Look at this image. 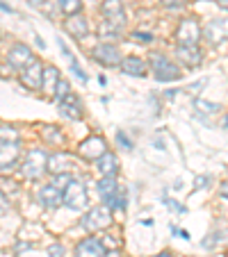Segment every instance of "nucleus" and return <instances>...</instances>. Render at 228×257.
I'll return each instance as SVG.
<instances>
[{"mask_svg":"<svg viewBox=\"0 0 228 257\" xmlns=\"http://www.w3.org/2000/svg\"><path fill=\"white\" fill-rule=\"evenodd\" d=\"M41 71H44V66H41L39 62H32L28 68H23L21 82H23L28 89H39L41 87Z\"/></svg>","mask_w":228,"mask_h":257,"instance_id":"f3484780","label":"nucleus"},{"mask_svg":"<svg viewBox=\"0 0 228 257\" xmlns=\"http://www.w3.org/2000/svg\"><path fill=\"white\" fill-rule=\"evenodd\" d=\"M119 187V182H117V178H103L101 182H98V194H101V198L105 200L107 196L112 194V191Z\"/></svg>","mask_w":228,"mask_h":257,"instance_id":"5701e85b","label":"nucleus"},{"mask_svg":"<svg viewBox=\"0 0 228 257\" xmlns=\"http://www.w3.org/2000/svg\"><path fill=\"white\" fill-rule=\"evenodd\" d=\"M21 155L19 144H12V141H0V171H7L16 164Z\"/></svg>","mask_w":228,"mask_h":257,"instance_id":"2eb2a0df","label":"nucleus"},{"mask_svg":"<svg viewBox=\"0 0 228 257\" xmlns=\"http://www.w3.org/2000/svg\"><path fill=\"white\" fill-rule=\"evenodd\" d=\"M150 68H153V75L160 82H174V80H180V68L171 62L165 55H150Z\"/></svg>","mask_w":228,"mask_h":257,"instance_id":"f03ea898","label":"nucleus"},{"mask_svg":"<svg viewBox=\"0 0 228 257\" xmlns=\"http://www.w3.org/2000/svg\"><path fill=\"white\" fill-rule=\"evenodd\" d=\"M103 203H105V207H110V209H119V212H123V209H126V189L119 185L117 189L103 200Z\"/></svg>","mask_w":228,"mask_h":257,"instance_id":"4be33fe9","label":"nucleus"},{"mask_svg":"<svg viewBox=\"0 0 228 257\" xmlns=\"http://www.w3.org/2000/svg\"><path fill=\"white\" fill-rule=\"evenodd\" d=\"M48 255H50V257H64V248L55 243V246H50V248H48Z\"/></svg>","mask_w":228,"mask_h":257,"instance_id":"72a5a7b5","label":"nucleus"},{"mask_svg":"<svg viewBox=\"0 0 228 257\" xmlns=\"http://www.w3.org/2000/svg\"><path fill=\"white\" fill-rule=\"evenodd\" d=\"M71 173H59V175H55V189H59V191H64V189H66V185H68V182H71Z\"/></svg>","mask_w":228,"mask_h":257,"instance_id":"c85d7f7f","label":"nucleus"},{"mask_svg":"<svg viewBox=\"0 0 228 257\" xmlns=\"http://www.w3.org/2000/svg\"><path fill=\"white\" fill-rule=\"evenodd\" d=\"M0 10H3V12H10V14H12V12H14V10H12V7H10V5H5L3 0H0Z\"/></svg>","mask_w":228,"mask_h":257,"instance_id":"e433bc0d","label":"nucleus"},{"mask_svg":"<svg viewBox=\"0 0 228 257\" xmlns=\"http://www.w3.org/2000/svg\"><path fill=\"white\" fill-rule=\"evenodd\" d=\"M78 151H80V157H85V160H101L107 153V146H105V139H101V137H87L78 146Z\"/></svg>","mask_w":228,"mask_h":257,"instance_id":"1a4fd4ad","label":"nucleus"},{"mask_svg":"<svg viewBox=\"0 0 228 257\" xmlns=\"http://www.w3.org/2000/svg\"><path fill=\"white\" fill-rule=\"evenodd\" d=\"M80 7H83V0H59V10H62L66 16L78 14Z\"/></svg>","mask_w":228,"mask_h":257,"instance_id":"b1692460","label":"nucleus"},{"mask_svg":"<svg viewBox=\"0 0 228 257\" xmlns=\"http://www.w3.org/2000/svg\"><path fill=\"white\" fill-rule=\"evenodd\" d=\"M46 162H48V155L41 148H34V151L28 153L23 162V175L28 180H39L41 175L46 173Z\"/></svg>","mask_w":228,"mask_h":257,"instance_id":"39448f33","label":"nucleus"},{"mask_svg":"<svg viewBox=\"0 0 228 257\" xmlns=\"http://www.w3.org/2000/svg\"><path fill=\"white\" fill-rule=\"evenodd\" d=\"M68 91H71V87H68V82H66V80H59V82H57V87H55V100H64V98H66L68 96Z\"/></svg>","mask_w":228,"mask_h":257,"instance_id":"cd10ccee","label":"nucleus"},{"mask_svg":"<svg viewBox=\"0 0 228 257\" xmlns=\"http://www.w3.org/2000/svg\"><path fill=\"white\" fill-rule=\"evenodd\" d=\"M162 3H165V7H169V10H180V7H185L187 0H162Z\"/></svg>","mask_w":228,"mask_h":257,"instance_id":"7c9ffc66","label":"nucleus"},{"mask_svg":"<svg viewBox=\"0 0 228 257\" xmlns=\"http://www.w3.org/2000/svg\"><path fill=\"white\" fill-rule=\"evenodd\" d=\"M94 59H96L98 64H103V66L107 68H114L121 64V53H119L117 46L112 44H101L94 48Z\"/></svg>","mask_w":228,"mask_h":257,"instance_id":"9d476101","label":"nucleus"},{"mask_svg":"<svg viewBox=\"0 0 228 257\" xmlns=\"http://www.w3.org/2000/svg\"><path fill=\"white\" fill-rule=\"evenodd\" d=\"M208 182H210V178H208V175H199V178H196V185H194V189H203V187H208Z\"/></svg>","mask_w":228,"mask_h":257,"instance_id":"f704fd0d","label":"nucleus"},{"mask_svg":"<svg viewBox=\"0 0 228 257\" xmlns=\"http://www.w3.org/2000/svg\"><path fill=\"white\" fill-rule=\"evenodd\" d=\"M203 39L210 46H219L221 41L228 39V16H219V19H210L201 30Z\"/></svg>","mask_w":228,"mask_h":257,"instance_id":"423d86ee","label":"nucleus"},{"mask_svg":"<svg viewBox=\"0 0 228 257\" xmlns=\"http://www.w3.org/2000/svg\"><path fill=\"white\" fill-rule=\"evenodd\" d=\"M59 114L68 121H80L83 118V105L75 93H68L64 100H59Z\"/></svg>","mask_w":228,"mask_h":257,"instance_id":"f8f14e48","label":"nucleus"},{"mask_svg":"<svg viewBox=\"0 0 228 257\" xmlns=\"http://www.w3.org/2000/svg\"><path fill=\"white\" fill-rule=\"evenodd\" d=\"M219 7H221V10H226V12H228V0H219Z\"/></svg>","mask_w":228,"mask_h":257,"instance_id":"4c0bfd02","label":"nucleus"},{"mask_svg":"<svg viewBox=\"0 0 228 257\" xmlns=\"http://www.w3.org/2000/svg\"><path fill=\"white\" fill-rule=\"evenodd\" d=\"M7 62H10V66L23 71V68H28L30 64L37 62V59H34L32 50H30L25 44H14L10 50H7Z\"/></svg>","mask_w":228,"mask_h":257,"instance_id":"6e6552de","label":"nucleus"},{"mask_svg":"<svg viewBox=\"0 0 228 257\" xmlns=\"http://www.w3.org/2000/svg\"><path fill=\"white\" fill-rule=\"evenodd\" d=\"M37 200L44 209H57L62 205V191L55 189L53 185H46L37 191Z\"/></svg>","mask_w":228,"mask_h":257,"instance_id":"ddd939ff","label":"nucleus"},{"mask_svg":"<svg viewBox=\"0 0 228 257\" xmlns=\"http://www.w3.org/2000/svg\"><path fill=\"white\" fill-rule=\"evenodd\" d=\"M98 162V173L103 175V178H117V171H119V164H117V157L112 155V153H105V155L101 157Z\"/></svg>","mask_w":228,"mask_h":257,"instance_id":"412c9836","label":"nucleus"},{"mask_svg":"<svg viewBox=\"0 0 228 257\" xmlns=\"http://www.w3.org/2000/svg\"><path fill=\"white\" fill-rule=\"evenodd\" d=\"M75 257H107V250L105 246L101 243V239H85V241L78 243V248H75Z\"/></svg>","mask_w":228,"mask_h":257,"instance_id":"4468645a","label":"nucleus"},{"mask_svg":"<svg viewBox=\"0 0 228 257\" xmlns=\"http://www.w3.org/2000/svg\"><path fill=\"white\" fill-rule=\"evenodd\" d=\"M7 212H10V200H7V196L0 191V216L7 214Z\"/></svg>","mask_w":228,"mask_h":257,"instance_id":"2f4dec72","label":"nucleus"},{"mask_svg":"<svg viewBox=\"0 0 228 257\" xmlns=\"http://www.w3.org/2000/svg\"><path fill=\"white\" fill-rule=\"evenodd\" d=\"M132 39L141 41V44H150V41H153V34L150 32H132Z\"/></svg>","mask_w":228,"mask_h":257,"instance_id":"c756f323","label":"nucleus"},{"mask_svg":"<svg viewBox=\"0 0 228 257\" xmlns=\"http://www.w3.org/2000/svg\"><path fill=\"white\" fill-rule=\"evenodd\" d=\"M71 155L68 153H55V155H48V162H46V171H50L53 175H59V173H68L71 169Z\"/></svg>","mask_w":228,"mask_h":257,"instance_id":"dca6fc26","label":"nucleus"},{"mask_svg":"<svg viewBox=\"0 0 228 257\" xmlns=\"http://www.w3.org/2000/svg\"><path fill=\"white\" fill-rule=\"evenodd\" d=\"M0 141H12V144H19V132L12 125L0 123Z\"/></svg>","mask_w":228,"mask_h":257,"instance_id":"a878e982","label":"nucleus"},{"mask_svg":"<svg viewBox=\"0 0 228 257\" xmlns=\"http://www.w3.org/2000/svg\"><path fill=\"white\" fill-rule=\"evenodd\" d=\"M66 32L71 34V37H75V39H83V37H87L89 32V25H87V19L80 14H73L71 19L66 21Z\"/></svg>","mask_w":228,"mask_h":257,"instance_id":"a211bd4d","label":"nucleus"},{"mask_svg":"<svg viewBox=\"0 0 228 257\" xmlns=\"http://www.w3.org/2000/svg\"><path fill=\"white\" fill-rule=\"evenodd\" d=\"M112 225V212L105 205H98V207L89 209L87 216L83 218V228L87 232H98V230H107Z\"/></svg>","mask_w":228,"mask_h":257,"instance_id":"20e7f679","label":"nucleus"},{"mask_svg":"<svg viewBox=\"0 0 228 257\" xmlns=\"http://www.w3.org/2000/svg\"><path fill=\"white\" fill-rule=\"evenodd\" d=\"M156 257H174L171 252H160V255H156Z\"/></svg>","mask_w":228,"mask_h":257,"instance_id":"58836bf2","label":"nucleus"},{"mask_svg":"<svg viewBox=\"0 0 228 257\" xmlns=\"http://www.w3.org/2000/svg\"><path fill=\"white\" fill-rule=\"evenodd\" d=\"M103 34H119V30L126 23V14H123L121 0H105L103 3Z\"/></svg>","mask_w":228,"mask_h":257,"instance_id":"f257e3e1","label":"nucleus"},{"mask_svg":"<svg viewBox=\"0 0 228 257\" xmlns=\"http://www.w3.org/2000/svg\"><path fill=\"white\" fill-rule=\"evenodd\" d=\"M201 39V28L194 19H183L176 30V41L178 46H196Z\"/></svg>","mask_w":228,"mask_h":257,"instance_id":"0eeeda50","label":"nucleus"},{"mask_svg":"<svg viewBox=\"0 0 228 257\" xmlns=\"http://www.w3.org/2000/svg\"><path fill=\"white\" fill-rule=\"evenodd\" d=\"M59 71L55 66H46L44 71H41V89H44L48 96H55V87H57L59 82Z\"/></svg>","mask_w":228,"mask_h":257,"instance_id":"aec40b11","label":"nucleus"},{"mask_svg":"<svg viewBox=\"0 0 228 257\" xmlns=\"http://www.w3.org/2000/svg\"><path fill=\"white\" fill-rule=\"evenodd\" d=\"M219 194H221V198H228V180L223 182L221 187H219Z\"/></svg>","mask_w":228,"mask_h":257,"instance_id":"c9c22d12","label":"nucleus"},{"mask_svg":"<svg viewBox=\"0 0 228 257\" xmlns=\"http://www.w3.org/2000/svg\"><path fill=\"white\" fill-rule=\"evenodd\" d=\"M41 135H44V139L48 141V144H62V141H64V135L55 125H46Z\"/></svg>","mask_w":228,"mask_h":257,"instance_id":"393cba45","label":"nucleus"},{"mask_svg":"<svg viewBox=\"0 0 228 257\" xmlns=\"http://www.w3.org/2000/svg\"><path fill=\"white\" fill-rule=\"evenodd\" d=\"M194 107L199 109L201 114H214L219 112V105L217 102H205V100H194Z\"/></svg>","mask_w":228,"mask_h":257,"instance_id":"bb28decb","label":"nucleus"},{"mask_svg":"<svg viewBox=\"0 0 228 257\" xmlns=\"http://www.w3.org/2000/svg\"><path fill=\"white\" fill-rule=\"evenodd\" d=\"M62 203L66 205V207L75 209V212H83L85 207H87V191H85V185L80 182V180H71L66 185V189H64L62 194Z\"/></svg>","mask_w":228,"mask_h":257,"instance_id":"7ed1b4c3","label":"nucleus"},{"mask_svg":"<svg viewBox=\"0 0 228 257\" xmlns=\"http://www.w3.org/2000/svg\"><path fill=\"white\" fill-rule=\"evenodd\" d=\"M121 71L126 73V75H130V78H144L146 75V64L141 62L139 57H126L121 59Z\"/></svg>","mask_w":228,"mask_h":257,"instance_id":"6ab92c4d","label":"nucleus"},{"mask_svg":"<svg viewBox=\"0 0 228 257\" xmlns=\"http://www.w3.org/2000/svg\"><path fill=\"white\" fill-rule=\"evenodd\" d=\"M176 57L187 68H199L201 62H203V55H201L199 46H178L176 48Z\"/></svg>","mask_w":228,"mask_h":257,"instance_id":"9b49d317","label":"nucleus"},{"mask_svg":"<svg viewBox=\"0 0 228 257\" xmlns=\"http://www.w3.org/2000/svg\"><path fill=\"white\" fill-rule=\"evenodd\" d=\"M223 125H226V127H228V116H226V118H223Z\"/></svg>","mask_w":228,"mask_h":257,"instance_id":"ea45409f","label":"nucleus"},{"mask_svg":"<svg viewBox=\"0 0 228 257\" xmlns=\"http://www.w3.org/2000/svg\"><path fill=\"white\" fill-rule=\"evenodd\" d=\"M117 141H119V144H123V148H126V151H130V148H132V141L128 139L123 132H119V135H117Z\"/></svg>","mask_w":228,"mask_h":257,"instance_id":"473e14b6","label":"nucleus"}]
</instances>
